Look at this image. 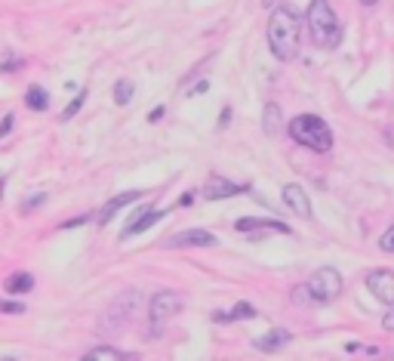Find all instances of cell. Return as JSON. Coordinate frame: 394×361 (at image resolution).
Segmentation results:
<instances>
[{
  "instance_id": "1",
  "label": "cell",
  "mask_w": 394,
  "mask_h": 361,
  "mask_svg": "<svg viewBox=\"0 0 394 361\" xmlns=\"http://www.w3.org/2000/svg\"><path fill=\"white\" fill-rule=\"evenodd\" d=\"M268 47L274 53V59H280V62H293L299 56L302 25L299 13L293 7H274V13L268 19Z\"/></svg>"
},
{
  "instance_id": "2",
  "label": "cell",
  "mask_w": 394,
  "mask_h": 361,
  "mask_svg": "<svg viewBox=\"0 0 394 361\" xmlns=\"http://www.w3.org/2000/svg\"><path fill=\"white\" fill-rule=\"evenodd\" d=\"M308 34H311L314 44L326 47V50L339 44V19L332 13L330 0H311L308 3Z\"/></svg>"
},
{
  "instance_id": "3",
  "label": "cell",
  "mask_w": 394,
  "mask_h": 361,
  "mask_svg": "<svg viewBox=\"0 0 394 361\" xmlns=\"http://www.w3.org/2000/svg\"><path fill=\"white\" fill-rule=\"evenodd\" d=\"M287 133L299 145H305V149H311V151H320V155L332 149L330 127H326L320 118H314V114H299V118H293L287 127Z\"/></svg>"
},
{
  "instance_id": "4",
  "label": "cell",
  "mask_w": 394,
  "mask_h": 361,
  "mask_svg": "<svg viewBox=\"0 0 394 361\" xmlns=\"http://www.w3.org/2000/svg\"><path fill=\"white\" fill-rule=\"evenodd\" d=\"M139 303H142L139 290H123L120 297L102 312V318H98V330H105V334H120V330L129 324V318L135 315V306Z\"/></svg>"
},
{
  "instance_id": "5",
  "label": "cell",
  "mask_w": 394,
  "mask_h": 361,
  "mask_svg": "<svg viewBox=\"0 0 394 361\" xmlns=\"http://www.w3.org/2000/svg\"><path fill=\"white\" fill-rule=\"evenodd\" d=\"M182 312V297L176 290H160L151 297L148 303V327H151V336H160L163 327L170 324V318H176Z\"/></svg>"
},
{
  "instance_id": "6",
  "label": "cell",
  "mask_w": 394,
  "mask_h": 361,
  "mask_svg": "<svg viewBox=\"0 0 394 361\" xmlns=\"http://www.w3.org/2000/svg\"><path fill=\"white\" fill-rule=\"evenodd\" d=\"M308 287H311V293H314L317 303H332V299L342 293L345 281H342V275H339L332 266H324V269H317V272L308 278Z\"/></svg>"
},
{
  "instance_id": "7",
  "label": "cell",
  "mask_w": 394,
  "mask_h": 361,
  "mask_svg": "<svg viewBox=\"0 0 394 361\" xmlns=\"http://www.w3.org/2000/svg\"><path fill=\"white\" fill-rule=\"evenodd\" d=\"M367 287L382 306H394V272L391 269H373L367 275Z\"/></svg>"
},
{
  "instance_id": "8",
  "label": "cell",
  "mask_w": 394,
  "mask_h": 361,
  "mask_svg": "<svg viewBox=\"0 0 394 361\" xmlns=\"http://www.w3.org/2000/svg\"><path fill=\"white\" fill-rule=\"evenodd\" d=\"M244 192H250L246 182H231V179H225V176H209V179L203 182V198L207 201H222V198L244 195Z\"/></svg>"
},
{
  "instance_id": "9",
  "label": "cell",
  "mask_w": 394,
  "mask_h": 361,
  "mask_svg": "<svg viewBox=\"0 0 394 361\" xmlns=\"http://www.w3.org/2000/svg\"><path fill=\"white\" fill-rule=\"evenodd\" d=\"M166 216V210H160V207H148V210H142L139 216L135 219H129L127 223V229H123V241H127V238H133V235H142V232H148L151 229L154 223H160V219Z\"/></svg>"
},
{
  "instance_id": "10",
  "label": "cell",
  "mask_w": 394,
  "mask_h": 361,
  "mask_svg": "<svg viewBox=\"0 0 394 361\" xmlns=\"http://www.w3.org/2000/svg\"><path fill=\"white\" fill-rule=\"evenodd\" d=\"M283 204L289 207V210L296 213V216H302V219H308L311 216V201H308V195H305V188L302 186H283Z\"/></svg>"
},
{
  "instance_id": "11",
  "label": "cell",
  "mask_w": 394,
  "mask_h": 361,
  "mask_svg": "<svg viewBox=\"0 0 394 361\" xmlns=\"http://www.w3.org/2000/svg\"><path fill=\"white\" fill-rule=\"evenodd\" d=\"M213 244H215V235H209L203 229H188L182 235L170 238V247H213Z\"/></svg>"
},
{
  "instance_id": "12",
  "label": "cell",
  "mask_w": 394,
  "mask_h": 361,
  "mask_svg": "<svg viewBox=\"0 0 394 361\" xmlns=\"http://www.w3.org/2000/svg\"><path fill=\"white\" fill-rule=\"evenodd\" d=\"M234 229L237 232H246V235H256V232H283V235H289V225L277 223V219H237L234 223Z\"/></svg>"
},
{
  "instance_id": "13",
  "label": "cell",
  "mask_w": 394,
  "mask_h": 361,
  "mask_svg": "<svg viewBox=\"0 0 394 361\" xmlns=\"http://www.w3.org/2000/svg\"><path fill=\"white\" fill-rule=\"evenodd\" d=\"M139 198H142V192H123V195H117V198H111L108 204L102 207V213H98V223L105 225V223H108L111 216H114L117 210H120V207H127V204H135V201H139Z\"/></svg>"
},
{
  "instance_id": "14",
  "label": "cell",
  "mask_w": 394,
  "mask_h": 361,
  "mask_svg": "<svg viewBox=\"0 0 394 361\" xmlns=\"http://www.w3.org/2000/svg\"><path fill=\"white\" fill-rule=\"evenodd\" d=\"M287 343H289V334H287V330L274 327V330H268L265 336H259V340H256V349H259V352H277V349H283Z\"/></svg>"
},
{
  "instance_id": "15",
  "label": "cell",
  "mask_w": 394,
  "mask_h": 361,
  "mask_svg": "<svg viewBox=\"0 0 394 361\" xmlns=\"http://www.w3.org/2000/svg\"><path fill=\"white\" fill-rule=\"evenodd\" d=\"M127 358H133V355H123L111 346H96L83 355V361H127Z\"/></svg>"
},
{
  "instance_id": "16",
  "label": "cell",
  "mask_w": 394,
  "mask_h": 361,
  "mask_svg": "<svg viewBox=\"0 0 394 361\" xmlns=\"http://www.w3.org/2000/svg\"><path fill=\"white\" fill-rule=\"evenodd\" d=\"M3 287L10 293H28V290H34V278H31L28 272H16L3 281Z\"/></svg>"
},
{
  "instance_id": "17",
  "label": "cell",
  "mask_w": 394,
  "mask_h": 361,
  "mask_svg": "<svg viewBox=\"0 0 394 361\" xmlns=\"http://www.w3.org/2000/svg\"><path fill=\"white\" fill-rule=\"evenodd\" d=\"M246 318H256V306L237 303L231 312H219V315H215V321H246Z\"/></svg>"
},
{
  "instance_id": "18",
  "label": "cell",
  "mask_w": 394,
  "mask_h": 361,
  "mask_svg": "<svg viewBox=\"0 0 394 361\" xmlns=\"http://www.w3.org/2000/svg\"><path fill=\"white\" fill-rule=\"evenodd\" d=\"M25 105L31 108V112H47V105H49V96H47V90L43 87H31L28 93H25Z\"/></svg>"
},
{
  "instance_id": "19",
  "label": "cell",
  "mask_w": 394,
  "mask_h": 361,
  "mask_svg": "<svg viewBox=\"0 0 394 361\" xmlns=\"http://www.w3.org/2000/svg\"><path fill=\"white\" fill-rule=\"evenodd\" d=\"M277 130H280V108L271 102V105L265 108V133H268V136H274Z\"/></svg>"
},
{
  "instance_id": "20",
  "label": "cell",
  "mask_w": 394,
  "mask_h": 361,
  "mask_svg": "<svg viewBox=\"0 0 394 361\" xmlns=\"http://www.w3.org/2000/svg\"><path fill=\"white\" fill-rule=\"evenodd\" d=\"M289 297H293L296 306H314V303H317V299H314V293H311V287H308V281H305V284H299V287H293V293H289Z\"/></svg>"
},
{
  "instance_id": "21",
  "label": "cell",
  "mask_w": 394,
  "mask_h": 361,
  "mask_svg": "<svg viewBox=\"0 0 394 361\" xmlns=\"http://www.w3.org/2000/svg\"><path fill=\"white\" fill-rule=\"evenodd\" d=\"M133 93H135V84L117 81V87H114V102H117V105H127V102L133 99Z\"/></svg>"
},
{
  "instance_id": "22",
  "label": "cell",
  "mask_w": 394,
  "mask_h": 361,
  "mask_svg": "<svg viewBox=\"0 0 394 361\" xmlns=\"http://www.w3.org/2000/svg\"><path fill=\"white\" fill-rule=\"evenodd\" d=\"M83 102H86V90H80V93H77V96H74V99H71V105H68L65 112H62V121H71L74 114H77L80 108H83Z\"/></svg>"
},
{
  "instance_id": "23",
  "label": "cell",
  "mask_w": 394,
  "mask_h": 361,
  "mask_svg": "<svg viewBox=\"0 0 394 361\" xmlns=\"http://www.w3.org/2000/svg\"><path fill=\"white\" fill-rule=\"evenodd\" d=\"M43 201H47V195H31V198H25L22 201V213H31V210H37V207H40L43 204Z\"/></svg>"
},
{
  "instance_id": "24",
  "label": "cell",
  "mask_w": 394,
  "mask_h": 361,
  "mask_svg": "<svg viewBox=\"0 0 394 361\" xmlns=\"http://www.w3.org/2000/svg\"><path fill=\"white\" fill-rule=\"evenodd\" d=\"M0 312H6V315H22L25 303H6V299H0Z\"/></svg>"
},
{
  "instance_id": "25",
  "label": "cell",
  "mask_w": 394,
  "mask_h": 361,
  "mask_svg": "<svg viewBox=\"0 0 394 361\" xmlns=\"http://www.w3.org/2000/svg\"><path fill=\"white\" fill-rule=\"evenodd\" d=\"M379 247H382V250H385V253H394V225H391V229H388V232H385V235H382Z\"/></svg>"
},
{
  "instance_id": "26",
  "label": "cell",
  "mask_w": 394,
  "mask_h": 361,
  "mask_svg": "<svg viewBox=\"0 0 394 361\" xmlns=\"http://www.w3.org/2000/svg\"><path fill=\"white\" fill-rule=\"evenodd\" d=\"M12 127H16V121H12V114H6V118L0 121V139H3V136H10V130H12Z\"/></svg>"
},
{
  "instance_id": "27",
  "label": "cell",
  "mask_w": 394,
  "mask_h": 361,
  "mask_svg": "<svg viewBox=\"0 0 394 361\" xmlns=\"http://www.w3.org/2000/svg\"><path fill=\"white\" fill-rule=\"evenodd\" d=\"M382 327H385V330H394V306H388L385 318H382Z\"/></svg>"
},
{
  "instance_id": "28",
  "label": "cell",
  "mask_w": 394,
  "mask_h": 361,
  "mask_svg": "<svg viewBox=\"0 0 394 361\" xmlns=\"http://www.w3.org/2000/svg\"><path fill=\"white\" fill-rule=\"evenodd\" d=\"M207 87H209V81H200L194 90H188V93H185V96H197V93H203V90H207Z\"/></svg>"
},
{
  "instance_id": "29",
  "label": "cell",
  "mask_w": 394,
  "mask_h": 361,
  "mask_svg": "<svg viewBox=\"0 0 394 361\" xmlns=\"http://www.w3.org/2000/svg\"><path fill=\"white\" fill-rule=\"evenodd\" d=\"M160 118H163V105H157L151 114H148V121H160Z\"/></svg>"
},
{
  "instance_id": "30",
  "label": "cell",
  "mask_w": 394,
  "mask_h": 361,
  "mask_svg": "<svg viewBox=\"0 0 394 361\" xmlns=\"http://www.w3.org/2000/svg\"><path fill=\"white\" fill-rule=\"evenodd\" d=\"M262 3H265L268 10H274V7H277V0H262Z\"/></svg>"
},
{
  "instance_id": "31",
  "label": "cell",
  "mask_w": 394,
  "mask_h": 361,
  "mask_svg": "<svg viewBox=\"0 0 394 361\" xmlns=\"http://www.w3.org/2000/svg\"><path fill=\"white\" fill-rule=\"evenodd\" d=\"M363 7H376V3H379V0H360Z\"/></svg>"
},
{
  "instance_id": "32",
  "label": "cell",
  "mask_w": 394,
  "mask_h": 361,
  "mask_svg": "<svg viewBox=\"0 0 394 361\" xmlns=\"http://www.w3.org/2000/svg\"><path fill=\"white\" fill-rule=\"evenodd\" d=\"M3 182H6V179H0V195H3Z\"/></svg>"
}]
</instances>
